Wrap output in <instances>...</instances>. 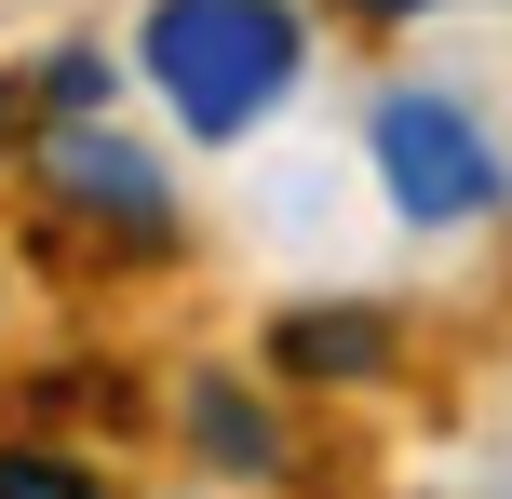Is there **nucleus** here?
I'll return each mask as SVG.
<instances>
[{
  "label": "nucleus",
  "mask_w": 512,
  "mask_h": 499,
  "mask_svg": "<svg viewBox=\"0 0 512 499\" xmlns=\"http://www.w3.org/2000/svg\"><path fill=\"white\" fill-rule=\"evenodd\" d=\"M135 68H149V95L176 108L203 149H230V135H256L283 95H297L310 27H297V0H149Z\"/></svg>",
  "instance_id": "f257e3e1"
},
{
  "label": "nucleus",
  "mask_w": 512,
  "mask_h": 499,
  "mask_svg": "<svg viewBox=\"0 0 512 499\" xmlns=\"http://www.w3.org/2000/svg\"><path fill=\"white\" fill-rule=\"evenodd\" d=\"M364 162H378V189H391L405 230H472V216H499V189H512L499 135L472 122L459 95H432V81H391V95L364 108Z\"/></svg>",
  "instance_id": "f03ea898"
},
{
  "label": "nucleus",
  "mask_w": 512,
  "mask_h": 499,
  "mask_svg": "<svg viewBox=\"0 0 512 499\" xmlns=\"http://www.w3.org/2000/svg\"><path fill=\"white\" fill-rule=\"evenodd\" d=\"M41 189L81 216V230L135 243V257H149V243H176V176H162L135 135H108V122H68V135H54V149H41Z\"/></svg>",
  "instance_id": "7ed1b4c3"
},
{
  "label": "nucleus",
  "mask_w": 512,
  "mask_h": 499,
  "mask_svg": "<svg viewBox=\"0 0 512 499\" xmlns=\"http://www.w3.org/2000/svg\"><path fill=\"white\" fill-rule=\"evenodd\" d=\"M189 432H203L216 473H270V419H256V392H230V378H203V392H189Z\"/></svg>",
  "instance_id": "20e7f679"
},
{
  "label": "nucleus",
  "mask_w": 512,
  "mask_h": 499,
  "mask_svg": "<svg viewBox=\"0 0 512 499\" xmlns=\"http://www.w3.org/2000/svg\"><path fill=\"white\" fill-rule=\"evenodd\" d=\"M378 324H364V311H297V324H283V365H310V378H364V365H378Z\"/></svg>",
  "instance_id": "39448f33"
},
{
  "label": "nucleus",
  "mask_w": 512,
  "mask_h": 499,
  "mask_svg": "<svg viewBox=\"0 0 512 499\" xmlns=\"http://www.w3.org/2000/svg\"><path fill=\"white\" fill-rule=\"evenodd\" d=\"M0 499H108L81 459H54V446H0Z\"/></svg>",
  "instance_id": "423d86ee"
},
{
  "label": "nucleus",
  "mask_w": 512,
  "mask_h": 499,
  "mask_svg": "<svg viewBox=\"0 0 512 499\" xmlns=\"http://www.w3.org/2000/svg\"><path fill=\"white\" fill-rule=\"evenodd\" d=\"M41 95L68 108V122H95V108H108V54H54V68H41Z\"/></svg>",
  "instance_id": "0eeeda50"
},
{
  "label": "nucleus",
  "mask_w": 512,
  "mask_h": 499,
  "mask_svg": "<svg viewBox=\"0 0 512 499\" xmlns=\"http://www.w3.org/2000/svg\"><path fill=\"white\" fill-rule=\"evenodd\" d=\"M351 14H391V27H405V14H486V0H351Z\"/></svg>",
  "instance_id": "6e6552de"
},
{
  "label": "nucleus",
  "mask_w": 512,
  "mask_h": 499,
  "mask_svg": "<svg viewBox=\"0 0 512 499\" xmlns=\"http://www.w3.org/2000/svg\"><path fill=\"white\" fill-rule=\"evenodd\" d=\"M0 135H14V108H0Z\"/></svg>",
  "instance_id": "1a4fd4ad"
}]
</instances>
